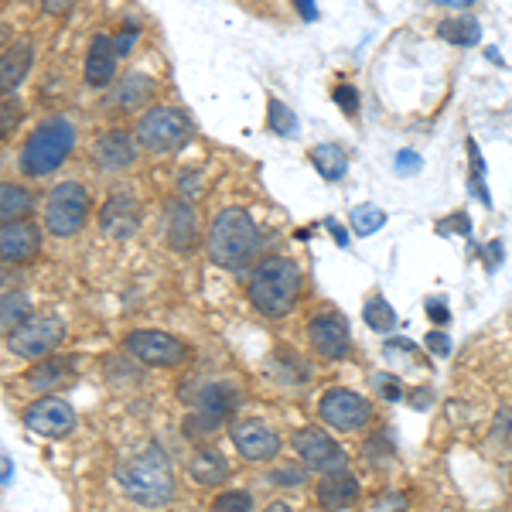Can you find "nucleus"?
Segmentation results:
<instances>
[{
  "label": "nucleus",
  "mask_w": 512,
  "mask_h": 512,
  "mask_svg": "<svg viewBox=\"0 0 512 512\" xmlns=\"http://www.w3.org/2000/svg\"><path fill=\"white\" fill-rule=\"evenodd\" d=\"M24 427L41 437L62 441V437H69L76 431V410H72L65 400H59V396L41 393V400H35L28 410H24Z\"/></svg>",
  "instance_id": "nucleus-10"
},
{
  "label": "nucleus",
  "mask_w": 512,
  "mask_h": 512,
  "mask_svg": "<svg viewBox=\"0 0 512 512\" xmlns=\"http://www.w3.org/2000/svg\"><path fill=\"white\" fill-rule=\"evenodd\" d=\"M321 420L342 434H355V431H362V427H369L373 407H369V400H362V396L352 390H328L321 396Z\"/></svg>",
  "instance_id": "nucleus-9"
},
{
  "label": "nucleus",
  "mask_w": 512,
  "mask_h": 512,
  "mask_svg": "<svg viewBox=\"0 0 512 512\" xmlns=\"http://www.w3.org/2000/svg\"><path fill=\"white\" fill-rule=\"evenodd\" d=\"M427 315H431L437 325H448V304L441 301V297H434V301H427Z\"/></svg>",
  "instance_id": "nucleus-40"
},
{
  "label": "nucleus",
  "mask_w": 512,
  "mask_h": 512,
  "mask_svg": "<svg viewBox=\"0 0 512 512\" xmlns=\"http://www.w3.org/2000/svg\"><path fill=\"white\" fill-rule=\"evenodd\" d=\"M420 168H424L420 154H414V151H400V154H396V171H400V175H417Z\"/></svg>",
  "instance_id": "nucleus-37"
},
{
  "label": "nucleus",
  "mask_w": 512,
  "mask_h": 512,
  "mask_svg": "<svg viewBox=\"0 0 512 512\" xmlns=\"http://www.w3.org/2000/svg\"><path fill=\"white\" fill-rule=\"evenodd\" d=\"M335 103L342 106V113H349V117H352V113H359V93H355L352 86H338L335 89Z\"/></svg>",
  "instance_id": "nucleus-36"
},
{
  "label": "nucleus",
  "mask_w": 512,
  "mask_h": 512,
  "mask_svg": "<svg viewBox=\"0 0 512 512\" xmlns=\"http://www.w3.org/2000/svg\"><path fill=\"white\" fill-rule=\"evenodd\" d=\"M437 35H441L448 45H458V48H472L482 41V28H478L475 18H448L437 24Z\"/></svg>",
  "instance_id": "nucleus-28"
},
{
  "label": "nucleus",
  "mask_w": 512,
  "mask_h": 512,
  "mask_svg": "<svg viewBox=\"0 0 512 512\" xmlns=\"http://www.w3.org/2000/svg\"><path fill=\"white\" fill-rule=\"evenodd\" d=\"M212 506L216 509H253V499H250V492H222Z\"/></svg>",
  "instance_id": "nucleus-34"
},
{
  "label": "nucleus",
  "mask_w": 512,
  "mask_h": 512,
  "mask_svg": "<svg viewBox=\"0 0 512 512\" xmlns=\"http://www.w3.org/2000/svg\"><path fill=\"white\" fill-rule=\"evenodd\" d=\"M38 250H41V233L28 219L0 226V263L4 267H21V263L35 260Z\"/></svg>",
  "instance_id": "nucleus-13"
},
{
  "label": "nucleus",
  "mask_w": 512,
  "mask_h": 512,
  "mask_svg": "<svg viewBox=\"0 0 512 512\" xmlns=\"http://www.w3.org/2000/svg\"><path fill=\"white\" fill-rule=\"evenodd\" d=\"M188 472H192V478L198 485H222L229 478V461L222 458L216 448H202L192 458Z\"/></svg>",
  "instance_id": "nucleus-24"
},
{
  "label": "nucleus",
  "mask_w": 512,
  "mask_h": 512,
  "mask_svg": "<svg viewBox=\"0 0 512 512\" xmlns=\"http://www.w3.org/2000/svg\"><path fill=\"white\" fill-rule=\"evenodd\" d=\"M117 482L137 506H164L175 495V472L158 441L130 451L117 465Z\"/></svg>",
  "instance_id": "nucleus-1"
},
{
  "label": "nucleus",
  "mask_w": 512,
  "mask_h": 512,
  "mask_svg": "<svg viewBox=\"0 0 512 512\" xmlns=\"http://www.w3.org/2000/svg\"><path fill=\"white\" fill-rule=\"evenodd\" d=\"M31 318V301L24 291H4L0 294V338H7L14 328H21Z\"/></svg>",
  "instance_id": "nucleus-25"
},
{
  "label": "nucleus",
  "mask_w": 512,
  "mask_h": 512,
  "mask_svg": "<svg viewBox=\"0 0 512 512\" xmlns=\"http://www.w3.org/2000/svg\"><path fill=\"white\" fill-rule=\"evenodd\" d=\"M93 161L103 171H127L137 161V137L127 130H110L93 144Z\"/></svg>",
  "instance_id": "nucleus-17"
},
{
  "label": "nucleus",
  "mask_w": 512,
  "mask_h": 512,
  "mask_svg": "<svg viewBox=\"0 0 512 512\" xmlns=\"http://www.w3.org/2000/svg\"><path fill=\"white\" fill-rule=\"evenodd\" d=\"M117 45H113L110 35H93L86 52V82L93 89H106L117 79Z\"/></svg>",
  "instance_id": "nucleus-19"
},
{
  "label": "nucleus",
  "mask_w": 512,
  "mask_h": 512,
  "mask_svg": "<svg viewBox=\"0 0 512 512\" xmlns=\"http://www.w3.org/2000/svg\"><path fill=\"white\" fill-rule=\"evenodd\" d=\"M267 117H270L267 127L274 130V134H280V137H291V134H297V117H294V113L284 106V99L270 96V103H267Z\"/></svg>",
  "instance_id": "nucleus-29"
},
{
  "label": "nucleus",
  "mask_w": 512,
  "mask_h": 512,
  "mask_svg": "<svg viewBox=\"0 0 512 512\" xmlns=\"http://www.w3.org/2000/svg\"><path fill=\"white\" fill-rule=\"evenodd\" d=\"M31 209H35V198H31L28 188L18 185V181H0V226L28 219Z\"/></svg>",
  "instance_id": "nucleus-23"
},
{
  "label": "nucleus",
  "mask_w": 512,
  "mask_h": 512,
  "mask_svg": "<svg viewBox=\"0 0 512 512\" xmlns=\"http://www.w3.org/2000/svg\"><path fill=\"white\" fill-rule=\"evenodd\" d=\"M72 147H76V123L69 117L41 120L21 147V171L28 178H48L69 161Z\"/></svg>",
  "instance_id": "nucleus-2"
},
{
  "label": "nucleus",
  "mask_w": 512,
  "mask_h": 512,
  "mask_svg": "<svg viewBox=\"0 0 512 512\" xmlns=\"http://www.w3.org/2000/svg\"><path fill=\"white\" fill-rule=\"evenodd\" d=\"M318 499L325 509H349L359 499V482L349 472H332V478L318 485Z\"/></svg>",
  "instance_id": "nucleus-22"
},
{
  "label": "nucleus",
  "mask_w": 512,
  "mask_h": 512,
  "mask_svg": "<svg viewBox=\"0 0 512 512\" xmlns=\"http://www.w3.org/2000/svg\"><path fill=\"white\" fill-rule=\"evenodd\" d=\"M427 349H431L434 355H448V352H451V342H448V335H441V332L427 335Z\"/></svg>",
  "instance_id": "nucleus-41"
},
{
  "label": "nucleus",
  "mask_w": 512,
  "mask_h": 512,
  "mask_svg": "<svg viewBox=\"0 0 512 512\" xmlns=\"http://www.w3.org/2000/svg\"><path fill=\"white\" fill-rule=\"evenodd\" d=\"M0 478H11V461L0 458Z\"/></svg>",
  "instance_id": "nucleus-46"
},
{
  "label": "nucleus",
  "mask_w": 512,
  "mask_h": 512,
  "mask_svg": "<svg viewBox=\"0 0 512 512\" xmlns=\"http://www.w3.org/2000/svg\"><path fill=\"white\" fill-rule=\"evenodd\" d=\"M260 250V233L246 209H222L209 233V256L222 270H246Z\"/></svg>",
  "instance_id": "nucleus-3"
},
{
  "label": "nucleus",
  "mask_w": 512,
  "mask_h": 512,
  "mask_svg": "<svg viewBox=\"0 0 512 512\" xmlns=\"http://www.w3.org/2000/svg\"><path fill=\"white\" fill-rule=\"evenodd\" d=\"M294 451L301 454L304 468L311 472H321V475H332V472H345L349 458L338 444L328 437L321 427H304V431L294 434Z\"/></svg>",
  "instance_id": "nucleus-11"
},
{
  "label": "nucleus",
  "mask_w": 512,
  "mask_h": 512,
  "mask_svg": "<svg viewBox=\"0 0 512 512\" xmlns=\"http://www.w3.org/2000/svg\"><path fill=\"white\" fill-rule=\"evenodd\" d=\"M468 154H472V192L482 198L485 209H492V195H489V185H485V161H482V154H478L475 140H468Z\"/></svg>",
  "instance_id": "nucleus-32"
},
{
  "label": "nucleus",
  "mask_w": 512,
  "mask_h": 512,
  "mask_svg": "<svg viewBox=\"0 0 512 512\" xmlns=\"http://www.w3.org/2000/svg\"><path fill=\"white\" fill-rule=\"evenodd\" d=\"M113 45H117V55H130L134 52V45H137V28H120L117 35H113Z\"/></svg>",
  "instance_id": "nucleus-38"
},
{
  "label": "nucleus",
  "mask_w": 512,
  "mask_h": 512,
  "mask_svg": "<svg viewBox=\"0 0 512 512\" xmlns=\"http://www.w3.org/2000/svg\"><path fill=\"white\" fill-rule=\"evenodd\" d=\"M376 390L383 393V400H390V403L403 400V386L396 383V379H393L390 373H379V376H376Z\"/></svg>",
  "instance_id": "nucleus-35"
},
{
  "label": "nucleus",
  "mask_w": 512,
  "mask_h": 512,
  "mask_svg": "<svg viewBox=\"0 0 512 512\" xmlns=\"http://www.w3.org/2000/svg\"><path fill=\"white\" fill-rule=\"evenodd\" d=\"M99 226H103V233L113 239H130L140 226L137 198L130 192H113L103 202V209H99Z\"/></svg>",
  "instance_id": "nucleus-15"
},
{
  "label": "nucleus",
  "mask_w": 512,
  "mask_h": 512,
  "mask_svg": "<svg viewBox=\"0 0 512 512\" xmlns=\"http://www.w3.org/2000/svg\"><path fill=\"white\" fill-rule=\"evenodd\" d=\"M137 144L151 154H171L192 140V120L175 106H154L140 117L134 130Z\"/></svg>",
  "instance_id": "nucleus-5"
},
{
  "label": "nucleus",
  "mask_w": 512,
  "mask_h": 512,
  "mask_svg": "<svg viewBox=\"0 0 512 512\" xmlns=\"http://www.w3.org/2000/svg\"><path fill=\"white\" fill-rule=\"evenodd\" d=\"M233 444L246 461H274L280 451V437L263 420H243L233 424Z\"/></svg>",
  "instance_id": "nucleus-14"
},
{
  "label": "nucleus",
  "mask_w": 512,
  "mask_h": 512,
  "mask_svg": "<svg viewBox=\"0 0 512 512\" xmlns=\"http://www.w3.org/2000/svg\"><path fill=\"white\" fill-rule=\"evenodd\" d=\"M62 342H65V321L62 318H38V315H31L21 328H14V332L7 335V345H11V352L21 355V359H31V362L52 355Z\"/></svg>",
  "instance_id": "nucleus-7"
},
{
  "label": "nucleus",
  "mask_w": 512,
  "mask_h": 512,
  "mask_svg": "<svg viewBox=\"0 0 512 512\" xmlns=\"http://www.w3.org/2000/svg\"><path fill=\"white\" fill-rule=\"evenodd\" d=\"M308 335H311L315 352L325 355V359H345L352 349L349 325H345V318H338V315H318L315 321H311Z\"/></svg>",
  "instance_id": "nucleus-16"
},
{
  "label": "nucleus",
  "mask_w": 512,
  "mask_h": 512,
  "mask_svg": "<svg viewBox=\"0 0 512 512\" xmlns=\"http://www.w3.org/2000/svg\"><path fill=\"white\" fill-rule=\"evenodd\" d=\"M294 7H297V14H301L304 21H318V7H315V0H294Z\"/></svg>",
  "instance_id": "nucleus-42"
},
{
  "label": "nucleus",
  "mask_w": 512,
  "mask_h": 512,
  "mask_svg": "<svg viewBox=\"0 0 512 512\" xmlns=\"http://www.w3.org/2000/svg\"><path fill=\"white\" fill-rule=\"evenodd\" d=\"M89 192L79 185V181H62L48 192V202H45V229L59 239H69L76 236L89 219Z\"/></svg>",
  "instance_id": "nucleus-6"
},
{
  "label": "nucleus",
  "mask_w": 512,
  "mask_h": 512,
  "mask_svg": "<svg viewBox=\"0 0 512 512\" xmlns=\"http://www.w3.org/2000/svg\"><path fill=\"white\" fill-rule=\"evenodd\" d=\"M76 355H45L31 366L28 373V386L38 393H52L59 386H69L76 379Z\"/></svg>",
  "instance_id": "nucleus-18"
},
{
  "label": "nucleus",
  "mask_w": 512,
  "mask_h": 512,
  "mask_svg": "<svg viewBox=\"0 0 512 512\" xmlns=\"http://www.w3.org/2000/svg\"><path fill=\"white\" fill-rule=\"evenodd\" d=\"M21 117H24V106L18 99H0V144L21 127Z\"/></svg>",
  "instance_id": "nucleus-33"
},
{
  "label": "nucleus",
  "mask_w": 512,
  "mask_h": 512,
  "mask_svg": "<svg viewBox=\"0 0 512 512\" xmlns=\"http://www.w3.org/2000/svg\"><path fill=\"white\" fill-rule=\"evenodd\" d=\"M198 216L192 202H171L168 209V243L178 253H192L198 246Z\"/></svg>",
  "instance_id": "nucleus-21"
},
{
  "label": "nucleus",
  "mask_w": 512,
  "mask_h": 512,
  "mask_svg": "<svg viewBox=\"0 0 512 512\" xmlns=\"http://www.w3.org/2000/svg\"><path fill=\"white\" fill-rule=\"evenodd\" d=\"M31 62H35V48H31V41H14V45L0 55V96H11L14 89L28 79Z\"/></svg>",
  "instance_id": "nucleus-20"
},
{
  "label": "nucleus",
  "mask_w": 512,
  "mask_h": 512,
  "mask_svg": "<svg viewBox=\"0 0 512 512\" xmlns=\"http://www.w3.org/2000/svg\"><path fill=\"white\" fill-rule=\"evenodd\" d=\"M267 482H274V485H287V489H297V485L304 482V472H297V468H280V472H270Z\"/></svg>",
  "instance_id": "nucleus-39"
},
{
  "label": "nucleus",
  "mask_w": 512,
  "mask_h": 512,
  "mask_svg": "<svg viewBox=\"0 0 512 512\" xmlns=\"http://www.w3.org/2000/svg\"><path fill=\"white\" fill-rule=\"evenodd\" d=\"M198 414L188 420V437H205V434H216L219 424H226L236 410V390L229 383H216L209 386L202 396L195 400Z\"/></svg>",
  "instance_id": "nucleus-12"
},
{
  "label": "nucleus",
  "mask_w": 512,
  "mask_h": 512,
  "mask_svg": "<svg viewBox=\"0 0 512 512\" xmlns=\"http://www.w3.org/2000/svg\"><path fill=\"white\" fill-rule=\"evenodd\" d=\"M14 277H18V274H11V270H7L4 263H0V291H4V287H11Z\"/></svg>",
  "instance_id": "nucleus-44"
},
{
  "label": "nucleus",
  "mask_w": 512,
  "mask_h": 512,
  "mask_svg": "<svg viewBox=\"0 0 512 512\" xmlns=\"http://www.w3.org/2000/svg\"><path fill=\"white\" fill-rule=\"evenodd\" d=\"M297 287H301V274L294 263L284 256H267L250 277V301L260 315L284 318L297 301Z\"/></svg>",
  "instance_id": "nucleus-4"
},
{
  "label": "nucleus",
  "mask_w": 512,
  "mask_h": 512,
  "mask_svg": "<svg viewBox=\"0 0 512 512\" xmlns=\"http://www.w3.org/2000/svg\"><path fill=\"white\" fill-rule=\"evenodd\" d=\"M311 161H315V168L321 171L325 181H342L345 171H349V154L338 144H318L315 151H311Z\"/></svg>",
  "instance_id": "nucleus-27"
},
{
  "label": "nucleus",
  "mask_w": 512,
  "mask_h": 512,
  "mask_svg": "<svg viewBox=\"0 0 512 512\" xmlns=\"http://www.w3.org/2000/svg\"><path fill=\"white\" fill-rule=\"evenodd\" d=\"M366 325L376 328V332H390L396 325V311L386 304V297H373V301L366 304Z\"/></svg>",
  "instance_id": "nucleus-31"
},
{
  "label": "nucleus",
  "mask_w": 512,
  "mask_h": 512,
  "mask_svg": "<svg viewBox=\"0 0 512 512\" xmlns=\"http://www.w3.org/2000/svg\"><path fill=\"white\" fill-rule=\"evenodd\" d=\"M431 4H441V7H454V11H461V7H472L475 0H431Z\"/></svg>",
  "instance_id": "nucleus-43"
},
{
  "label": "nucleus",
  "mask_w": 512,
  "mask_h": 512,
  "mask_svg": "<svg viewBox=\"0 0 512 512\" xmlns=\"http://www.w3.org/2000/svg\"><path fill=\"white\" fill-rule=\"evenodd\" d=\"M151 96H154V79L144 76V72H130V76L113 89V99H117V106H123V110H134V106L147 103Z\"/></svg>",
  "instance_id": "nucleus-26"
},
{
  "label": "nucleus",
  "mask_w": 512,
  "mask_h": 512,
  "mask_svg": "<svg viewBox=\"0 0 512 512\" xmlns=\"http://www.w3.org/2000/svg\"><path fill=\"white\" fill-rule=\"evenodd\" d=\"M386 222V212L376 209V205H359V209H352V229L355 236H373L379 226Z\"/></svg>",
  "instance_id": "nucleus-30"
},
{
  "label": "nucleus",
  "mask_w": 512,
  "mask_h": 512,
  "mask_svg": "<svg viewBox=\"0 0 512 512\" xmlns=\"http://www.w3.org/2000/svg\"><path fill=\"white\" fill-rule=\"evenodd\" d=\"M328 229H332V233H335V239H338V243H349V239H345V233H342V229H338V222H332V219H328Z\"/></svg>",
  "instance_id": "nucleus-45"
},
{
  "label": "nucleus",
  "mask_w": 512,
  "mask_h": 512,
  "mask_svg": "<svg viewBox=\"0 0 512 512\" xmlns=\"http://www.w3.org/2000/svg\"><path fill=\"white\" fill-rule=\"evenodd\" d=\"M127 352L137 355L147 366H181L188 359V345L168 332H154V328H137L127 335Z\"/></svg>",
  "instance_id": "nucleus-8"
}]
</instances>
